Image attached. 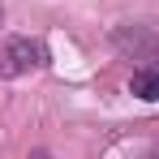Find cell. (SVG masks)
I'll list each match as a JSON object with an SVG mask.
<instances>
[{
  "label": "cell",
  "instance_id": "6da1fadb",
  "mask_svg": "<svg viewBox=\"0 0 159 159\" xmlns=\"http://www.w3.org/2000/svg\"><path fill=\"white\" fill-rule=\"evenodd\" d=\"M48 65V48L39 43V39H9L4 48H0V82H13V78H26L34 69H43Z\"/></svg>",
  "mask_w": 159,
  "mask_h": 159
},
{
  "label": "cell",
  "instance_id": "7a4b0ae2",
  "mask_svg": "<svg viewBox=\"0 0 159 159\" xmlns=\"http://www.w3.org/2000/svg\"><path fill=\"white\" fill-rule=\"evenodd\" d=\"M129 90L138 95V99H146V103H155V99H159V56H151L146 65H138V69H133Z\"/></svg>",
  "mask_w": 159,
  "mask_h": 159
},
{
  "label": "cell",
  "instance_id": "3957f363",
  "mask_svg": "<svg viewBox=\"0 0 159 159\" xmlns=\"http://www.w3.org/2000/svg\"><path fill=\"white\" fill-rule=\"evenodd\" d=\"M30 159H52V155H48V151H34V155H30Z\"/></svg>",
  "mask_w": 159,
  "mask_h": 159
}]
</instances>
